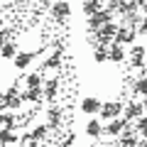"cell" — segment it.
<instances>
[{
  "label": "cell",
  "mask_w": 147,
  "mask_h": 147,
  "mask_svg": "<svg viewBox=\"0 0 147 147\" xmlns=\"http://www.w3.org/2000/svg\"><path fill=\"white\" fill-rule=\"evenodd\" d=\"M137 135H140V132H123V137H120V145L123 147H137L140 145V140H137Z\"/></svg>",
  "instance_id": "obj_13"
},
{
  "label": "cell",
  "mask_w": 147,
  "mask_h": 147,
  "mask_svg": "<svg viewBox=\"0 0 147 147\" xmlns=\"http://www.w3.org/2000/svg\"><path fill=\"white\" fill-rule=\"evenodd\" d=\"M44 96V91H42V86H39V88H27L25 93H22V98L25 100H32V103H34V100H39Z\"/></svg>",
  "instance_id": "obj_19"
},
{
  "label": "cell",
  "mask_w": 147,
  "mask_h": 147,
  "mask_svg": "<svg viewBox=\"0 0 147 147\" xmlns=\"http://www.w3.org/2000/svg\"><path fill=\"white\" fill-rule=\"evenodd\" d=\"M130 64L135 69H142L145 66V47H132L130 52Z\"/></svg>",
  "instance_id": "obj_8"
},
{
  "label": "cell",
  "mask_w": 147,
  "mask_h": 147,
  "mask_svg": "<svg viewBox=\"0 0 147 147\" xmlns=\"http://www.w3.org/2000/svg\"><path fill=\"white\" fill-rule=\"evenodd\" d=\"M15 123H17V118L12 115V113H0V127H7V130H12V127H17Z\"/></svg>",
  "instance_id": "obj_17"
},
{
  "label": "cell",
  "mask_w": 147,
  "mask_h": 147,
  "mask_svg": "<svg viewBox=\"0 0 147 147\" xmlns=\"http://www.w3.org/2000/svg\"><path fill=\"white\" fill-rule=\"evenodd\" d=\"M25 84H27V88H39L42 86V74H30L25 79Z\"/></svg>",
  "instance_id": "obj_23"
},
{
  "label": "cell",
  "mask_w": 147,
  "mask_h": 147,
  "mask_svg": "<svg viewBox=\"0 0 147 147\" xmlns=\"http://www.w3.org/2000/svg\"><path fill=\"white\" fill-rule=\"evenodd\" d=\"M118 3H120V0H108V10H115Z\"/></svg>",
  "instance_id": "obj_29"
},
{
  "label": "cell",
  "mask_w": 147,
  "mask_h": 147,
  "mask_svg": "<svg viewBox=\"0 0 147 147\" xmlns=\"http://www.w3.org/2000/svg\"><path fill=\"white\" fill-rule=\"evenodd\" d=\"M110 20H113V10H98L96 15L88 17V30L96 32V30H100L103 25H108Z\"/></svg>",
  "instance_id": "obj_2"
},
{
  "label": "cell",
  "mask_w": 147,
  "mask_h": 147,
  "mask_svg": "<svg viewBox=\"0 0 147 147\" xmlns=\"http://www.w3.org/2000/svg\"><path fill=\"white\" fill-rule=\"evenodd\" d=\"M22 103H25V98L20 96V88L17 86H10L5 93V105L7 108H22Z\"/></svg>",
  "instance_id": "obj_4"
},
{
  "label": "cell",
  "mask_w": 147,
  "mask_h": 147,
  "mask_svg": "<svg viewBox=\"0 0 147 147\" xmlns=\"http://www.w3.org/2000/svg\"><path fill=\"white\" fill-rule=\"evenodd\" d=\"M115 34H118V25L108 22V25H103L100 30H96L93 42H98V44H108V42H113V39H115Z\"/></svg>",
  "instance_id": "obj_1"
},
{
  "label": "cell",
  "mask_w": 147,
  "mask_h": 147,
  "mask_svg": "<svg viewBox=\"0 0 147 147\" xmlns=\"http://www.w3.org/2000/svg\"><path fill=\"white\" fill-rule=\"evenodd\" d=\"M135 93H142V96H147V76H142L140 81H135Z\"/></svg>",
  "instance_id": "obj_26"
},
{
  "label": "cell",
  "mask_w": 147,
  "mask_h": 147,
  "mask_svg": "<svg viewBox=\"0 0 147 147\" xmlns=\"http://www.w3.org/2000/svg\"><path fill=\"white\" fill-rule=\"evenodd\" d=\"M5 108H7V105H5V100H0V113H3Z\"/></svg>",
  "instance_id": "obj_31"
},
{
  "label": "cell",
  "mask_w": 147,
  "mask_h": 147,
  "mask_svg": "<svg viewBox=\"0 0 147 147\" xmlns=\"http://www.w3.org/2000/svg\"><path fill=\"white\" fill-rule=\"evenodd\" d=\"M108 52H110V61H115V64H120L123 59H125V49H123V44H118V42L110 44Z\"/></svg>",
  "instance_id": "obj_12"
},
{
  "label": "cell",
  "mask_w": 147,
  "mask_h": 147,
  "mask_svg": "<svg viewBox=\"0 0 147 147\" xmlns=\"http://www.w3.org/2000/svg\"><path fill=\"white\" fill-rule=\"evenodd\" d=\"M59 64H61V54H54V57H49L47 61H44V66H49V69H59Z\"/></svg>",
  "instance_id": "obj_27"
},
{
  "label": "cell",
  "mask_w": 147,
  "mask_h": 147,
  "mask_svg": "<svg viewBox=\"0 0 147 147\" xmlns=\"http://www.w3.org/2000/svg\"><path fill=\"white\" fill-rule=\"evenodd\" d=\"M135 127H137V132H140L142 137H147V115L137 118V120H135Z\"/></svg>",
  "instance_id": "obj_25"
},
{
  "label": "cell",
  "mask_w": 147,
  "mask_h": 147,
  "mask_svg": "<svg viewBox=\"0 0 147 147\" xmlns=\"http://www.w3.org/2000/svg\"><path fill=\"white\" fill-rule=\"evenodd\" d=\"M69 12H71V7H69V3L66 0H57V3H54L52 5V15H54V20H66L69 17Z\"/></svg>",
  "instance_id": "obj_5"
},
{
  "label": "cell",
  "mask_w": 147,
  "mask_h": 147,
  "mask_svg": "<svg viewBox=\"0 0 147 147\" xmlns=\"http://www.w3.org/2000/svg\"><path fill=\"white\" fill-rule=\"evenodd\" d=\"M140 147H147V137H142V140H140Z\"/></svg>",
  "instance_id": "obj_30"
},
{
  "label": "cell",
  "mask_w": 147,
  "mask_h": 147,
  "mask_svg": "<svg viewBox=\"0 0 147 147\" xmlns=\"http://www.w3.org/2000/svg\"><path fill=\"white\" fill-rule=\"evenodd\" d=\"M105 47H108V44H98V47H96V52H93L96 64H103V61H108V59H110V52Z\"/></svg>",
  "instance_id": "obj_15"
},
{
  "label": "cell",
  "mask_w": 147,
  "mask_h": 147,
  "mask_svg": "<svg viewBox=\"0 0 147 147\" xmlns=\"http://www.w3.org/2000/svg\"><path fill=\"white\" fill-rule=\"evenodd\" d=\"M145 64H147V59H145Z\"/></svg>",
  "instance_id": "obj_32"
},
{
  "label": "cell",
  "mask_w": 147,
  "mask_h": 147,
  "mask_svg": "<svg viewBox=\"0 0 147 147\" xmlns=\"http://www.w3.org/2000/svg\"><path fill=\"white\" fill-rule=\"evenodd\" d=\"M100 10V0H84V15H96Z\"/></svg>",
  "instance_id": "obj_18"
},
{
  "label": "cell",
  "mask_w": 147,
  "mask_h": 147,
  "mask_svg": "<svg viewBox=\"0 0 147 147\" xmlns=\"http://www.w3.org/2000/svg\"><path fill=\"white\" fill-rule=\"evenodd\" d=\"M123 108H125L123 103H118V100H110V103H105L103 108H100V118H103V120H113V118H120Z\"/></svg>",
  "instance_id": "obj_3"
},
{
  "label": "cell",
  "mask_w": 147,
  "mask_h": 147,
  "mask_svg": "<svg viewBox=\"0 0 147 147\" xmlns=\"http://www.w3.org/2000/svg\"><path fill=\"white\" fill-rule=\"evenodd\" d=\"M42 137H47V125H37L34 130H32L30 140H32V142H37V140H42Z\"/></svg>",
  "instance_id": "obj_24"
},
{
  "label": "cell",
  "mask_w": 147,
  "mask_h": 147,
  "mask_svg": "<svg viewBox=\"0 0 147 147\" xmlns=\"http://www.w3.org/2000/svg\"><path fill=\"white\" fill-rule=\"evenodd\" d=\"M32 64V52H20L15 57V69H27Z\"/></svg>",
  "instance_id": "obj_14"
},
{
  "label": "cell",
  "mask_w": 147,
  "mask_h": 147,
  "mask_svg": "<svg viewBox=\"0 0 147 147\" xmlns=\"http://www.w3.org/2000/svg\"><path fill=\"white\" fill-rule=\"evenodd\" d=\"M135 34H137V32L132 30V25H123V27H118L115 42H118V44H127V42H132V39H135Z\"/></svg>",
  "instance_id": "obj_6"
},
{
  "label": "cell",
  "mask_w": 147,
  "mask_h": 147,
  "mask_svg": "<svg viewBox=\"0 0 147 147\" xmlns=\"http://www.w3.org/2000/svg\"><path fill=\"white\" fill-rule=\"evenodd\" d=\"M103 130H105V127L100 125L98 120H88V123H86V135H88V137H100Z\"/></svg>",
  "instance_id": "obj_11"
},
{
  "label": "cell",
  "mask_w": 147,
  "mask_h": 147,
  "mask_svg": "<svg viewBox=\"0 0 147 147\" xmlns=\"http://www.w3.org/2000/svg\"><path fill=\"white\" fill-rule=\"evenodd\" d=\"M57 81H47V84H44V98H47V100H54V98H57Z\"/></svg>",
  "instance_id": "obj_20"
},
{
  "label": "cell",
  "mask_w": 147,
  "mask_h": 147,
  "mask_svg": "<svg viewBox=\"0 0 147 147\" xmlns=\"http://www.w3.org/2000/svg\"><path fill=\"white\" fill-rule=\"evenodd\" d=\"M47 118H49V125H59L61 123V108H49V113H47Z\"/></svg>",
  "instance_id": "obj_22"
},
{
  "label": "cell",
  "mask_w": 147,
  "mask_h": 147,
  "mask_svg": "<svg viewBox=\"0 0 147 147\" xmlns=\"http://www.w3.org/2000/svg\"><path fill=\"white\" fill-rule=\"evenodd\" d=\"M125 123H127V120L113 118V120H108V125H105V132H108V135H123V130H125Z\"/></svg>",
  "instance_id": "obj_9"
},
{
  "label": "cell",
  "mask_w": 147,
  "mask_h": 147,
  "mask_svg": "<svg viewBox=\"0 0 147 147\" xmlns=\"http://www.w3.org/2000/svg\"><path fill=\"white\" fill-rule=\"evenodd\" d=\"M145 115V105L142 103H127L125 105V120H137V118H142Z\"/></svg>",
  "instance_id": "obj_7"
},
{
  "label": "cell",
  "mask_w": 147,
  "mask_h": 147,
  "mask_svg": "<svg viewBox=\"0 0 147 147\" xmlns=\"http://www.w3.org/2000/svg\"><path fill=\"white\" fill-rule=\"evenodd\" d=\"M100 108H103V103H100L98 98H86L84 103H81V110H84V113H100Z\"/></svg>",
  "instance_id": "obj_10"
},
{
  "label": "cell",
  "mask_w": 147,
  "mask_h": 147,
  "mask_svg": "<svg viewBox=\"0 0 147 147\" xmlns=\"http://www.w3.org/2000/svg\"><path fill=\"white\" fill-rule=\"evenodd\" d=\"M17 140V135L12 130H7V127H0V147H5V145H12V142Z\"/></svg>",
  "instance_id": "obj_16"
},
{
  "label": "cell",
  "mask_w": 147,
  "mask_h": 147,
  "mask_svg": "<svg viewBox=\"0 0 147 147\" xmlns=\"http://www.w3.org/2000/svg\"><path fill=\"white\" fill-rule=\"evenodd\" d=\"M5 37H7V32L3 30V32H0V52H3V47H5Z\"/></svg>",
  "instance_id": "obj_28"
},
{
  "label": "cell",
  "mask_w": 147,
  "mask_h": 147,
  "mask_svg": "<svg viewBox=\"0 0 147 147\" xmlns=\"http://www.w3.org/2000/svg\"><path fill=\"white\" fill-rule=\"evenodd\" d=\"M0 57L15 59V57H17V44H15V42H5V47H3V52H0Z\"/></svg>",
  "instance_id": "obj_21"
}]
</instances>
